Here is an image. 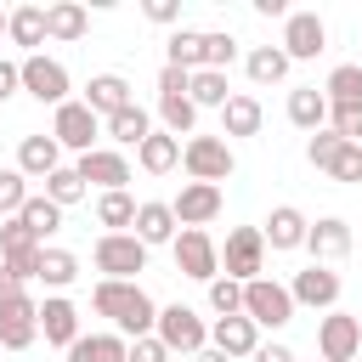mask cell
<instances>
[{"label":"cell","mask_w":362,"mask_h":362,"mask_svg":"<svg viewBox=\"0 0 362 362\" xmlns=\"http://www.w3.org/2000/svg\"><path fill=\"white\" fill-rule=\"evenodd\" d=\"M209 305H215L221 317H238V311H243V283H232V277H215V283H209Z\"/></svg>","instance_id":"42"},{"label":"cell","mask_w":362,"mask_h":362,"mask_svg":"<svg viewBox=\"0 0 362 362\" xmlns=\"http://www.w3.org/2000/svg\"><path fill=\"white\" fill-rule=\"evenodd\" d=\"M17 221H23V226L40 238V249H45V238H57V232H62V209H57L45 192H28V204L17 209Z\"/></svg>","instance_id":"27"},{"label":"cell","mask_w":362,"mask_h":362,"mask_svg":"<svg viewBox=\"0 0 362 362\" xmlns=\"http://www.w3.org/2000/svg\"><path fill=\"white\" fill-rule=\"evenodd\" d=\"M164 51H170V68H181V74H198L204 68V34L198 28H175Z\"/></svg>","instance_id":"34"},{"label":"cell","mask_w":362,"mask_h":362,"mask_svg":"<svg viewBox=\"0 0 362 362\" xmlns=\"http://www.w3.org/2000/svg\"><path fill=\"white\" fill-rule=\"evenodd\" d=\"M102 130H107V136H113L119 147H141V141L153 136V113L130 102V107H119L113 119H102Z\"/></svg>","instance_id":"24"},{"label":"cell","mask_w":362,"mask_h":362,"mask_svg":"<svg viewBox=\"0 0 362 362\" xmlns=\"http://www.w3.org/2000/svg\"><path fill=\"white\" fill-rule=\"evenodd\" d=\"M17 170H23V181H45L51 170H62L57 136H23L17 141Z\"/></svg>","instance_id":"21"},{"label":"cell","mask_w":362,"mask_h":362,"mask_svg":"<svg viewBox=\"0 0 362 362\" xmlns=\"http://www.w3.org/2000/svg\"><path fill=\"white\" fill-rule=\"evenodd\" d=\"M96 272L113 277V283H136V272H147V243L136 232H102L96 249H90Z\"/></svg>","instance_id":"2"},{"label":"cell","mask_w":362,"mask_h":362,"mask_svg":"<svg viewBox=\"0 0 362 362\" xmlns=\"http://www.w3.org/2000/svg\"><path fill=\"white\" fill-rule=\"evenodd\" d=\"M136 164H141L147 175H170V170L181 164V141H175L170 130H153V136L136 147Z\"/></svg>","instance_id":"25"},{"label":"cell","mask_w":362,"mask_h":362,"mask_svg":"<svg viewBox=\"0 0 362 362\" xmlns=\"http://www.w3.org/2000/svg\"><path fill=\"white\" fill-rule=\"evenodd\" d=\"M221 204H226L221 187H209V181H187V187L170 198V215H175V226H198V232H204V226L221 215Z\"/></svg>","instance_id":"14"},{"label":"cell","mask_w":362,"mask_h":362,"mask_svg":"<svg viewBox=\"0 0 362 362\" xmlns=\"http://www.w3.org/2000/svg\"><path fill=\"white\" fill-rule=\"evenodd\" d=\"M11 294H23V277H17V272L0 260V300H11Z\"/></svg>","instance_id":"50"},{"label":"cell","mask_w":362,"mask_h":362,"mask_svg":"<svg viewBox=\"0 0 362 362\" xmlns=\"http://www.w3.org/2000/svg\"><path fill=\"white\" fill-rule=\"evenodd\" d=\"M170 249H175V272H181V277H192V283H215V277H221V249H215L209 232L181 226Z\"/></svg>","instance_id":"6"},{"label":"cell","mask_w":362,"mask_h":362,"mask_svg":"<svg viewBox=\"0 0 362 362\" xmlns=\"http://www.w3.org/2000/svg\"><path fill=\"white\" fill-rule=\"evenodd\" d=\"M6 34H11V45H28V57H34V45H45V6L6 11Z\"/></svg>","instance_id":"29"},{"label":"cell","mask_w":362,"mask_h":362,"mask_svg":"<svg viewBox=\"0 0 362 362\" xmlns=\"http://www.w3.org/2000/svg\"><path fill=\"white\" fill-rule=\"evenodd\" d=\"M17 74H23V90H28L34 102H51V107H62V102H68V68H62L57 57L34 51V57H23V62H17Z\"/></svg>","instance_id":"9"},{"label":"cell","mask_w":362,"mask_h":362,"mask_svg":"<svg viewBox=\"0 0 362 362\" xmlns=\"http://www.w3.org/2000/svg\"><path fill=\"white\" fill-rule=\"evenodd\" d=\"M339 147H345V141H339V136H334V130H311V141H305V158H311V164H317V170H328V164H334V153H339Z\"/></svg>","instance_id":"43"},{"label":"cell","mask_w":362,"mask_h":362,"mask_svg":"<svg viewBox=\"0 0 362 362\" xmlns=\"http://www.w3.org/2000/svg\"><path fill=\"white\" fill-rule=\"evenodd\" d=\"M90 311H96V317H107V322H113V334H124V339H147V334H153V322H158L153 294H147L141 283H113V277H102V283L90 288Z\"/></svg>","instance_id":"1"},{"label":"cell","mask_w":362,"mask_h":362,"mask_svg":"<svg viewBox=\"0 0 362 362\" xmlns=\"http://www.w3.org/2000/svg\"><path fill=\"white\" fill-rule=\"evenodd\" d=\"M328 130H334L339 141L362 147V102H339V107H328Z\"/></svg>","instance_id":"39"},{"label":"cell","mask_w":362,"mask_h":362,"mask_svg":"<svg viewBox=\"0 0 362 362\" xmlns=\"http://www.w3.org/2000/svg\"><path fill=\"white\" fill-rule=\"evenodd\" d=\"M40 334H45V345H74L79 339V305L68 300V294H51L45 305H40Z\"/></svg>","instance_id":"19"},{"label":"cell","mask_w":362,"mask_h":362,"mask_svg":"<svg viewBox=\"0 0 362 362\" xmlns=\"http://www.w3.org/2000/svg\"><path fill=\"white\" fill-rule=\"evenodd\" d=\"M305 249H311V260H317V266H328V260H345V255H351V226H345L339 215H322V221H311V232H305Z\"/></svg>","instance_id":"18"},{"label":"cell","mask_w":362,"mask_h":362,"mask_svg":"<svg viewBox=\"0 0 362 362\" xmlns=\"http://www.w3.org/2000/svg\"><path fill=\"white\" fill-rule=\"evenodd\" d=\"M51 136H57V147H74V153H90L96 147V136H102V119L85 107V102H62L57 107V119H51Z\"/></svg>","instance_id":"12"},{"label":"cell","mask_w":362,"mask_h":362,"mask_svg":"<svg viewBox=\"0 0 362 362\" xmlns=\"http://www.w3.org/2000/svg\"><path fill=\"white\" fill-rule=\"evenodd\" d=\"M0 34H6V11H0Z\"/></svg>","instance_id":"53"},{"label":"cell","mask_w":362,"mask_h":362,"mask_svg":"<svg viewBox=\"0 0 362 362\" xmlns=\"http://www.w3.org/2000/svg\"><path fill=\"white\" fill-rule=\"evenodd\" d=\"M243 68H249V79L255 85H277V79H288V57H283V45H255L249 57H243Z\"/></svg>","instance_id":"32"},{"label":"cell","mask_w":362,"mask_h":362,"mask_svg":"<svg viewBox=\"0 0 362 362\" xmlns=\"http://www.w3.org/2000/svg\"><path fill=\"white\" fill-rule=\"evenodd\" d=\"M141 11H147V23H181V6L175 0H147Z\"/></svg>","instance_id":"47"},{"label":"cell","mask_w":362,"mask_h":362,"mask_svg":"<svg viewBox=\"0 0 362 362\" xmlns=\"http://www.w3.org/2000/svg\"><path fill=\"white\" fill-rule=\"evenodd\" d=\"M288 300H294V305H311V311H334V305H339V272H328V266L311 260L305 272H294Z\"/></svg>","instance_id":"15"},{"label":"cell","mask_w":362,"mask_h":362,"mask_svg":"<svg viewBox=\"0 0 362 362\" xmlns=\"http://www.w3.org/2000/svg\"><path fill=\"white\" fill-rule=\"evenodd\" d=\"M317 351H322V362H356V351H362V317H351V311L334 305L317 322Z\"/></svg>","instance_id":"10"},{"label":"cell","mask_w":362,"mask_h":362,"mask_svg":"<svg viewBox=\"0 0 362 362\" xmlns=\"http://www.w3.org/2000/svg\"><path fill=\"white\" fill-rule=\"evenodd\" d=\"M45 288H68L74 277H79V255L74 249H57V243H45L40 249V272H34Z\"/></svg>","instance_id":"31"},{"label":"cell","mask_w":362,"mask_h":362,"mask_svg":"<svg viewBox=\"0 0 362 362\" xmlns=\"http://www.w3.org/2000/svg\"><path fill=\"white\" fill-rule=\"evenodd\" d=\"M322 96H328V107H339V102H362V68H356V62H339V68L328 74Z\"/></svg>","instance_id":"38"},{"label":"cell","mask_w":362,"mask_h":362,"mask_svg":"<svg viewBox=\"0 0 362 362\" xmlns=\"http://www.w3.org/2000/svg\"><path fill=\"white\" fill-rule=\"evenodd\" d=\"M153 334H158V345H164L170 356H175V351L198 356V351L209 345V328H204V317H198L192 305H164L158 322H153Z\"/></svg>","instance_id":"7"},{"label":"cell","mask_w":362,"mask_h":362,"mask_svg":"<svg viewBox=\"0 0 362 362\" xmlns=\"http://www.w3.org/2000/svg\"><path fill=\"white\" fill-rule=\"evenodd\" d=\"M260 119H266V107L249 90H232L221 107V136H260Z\"/></svg>","instance_id":"22"},{"label":"cell","mask_w":362,"mask_h":362,"mask_svg":"<svg viewBox=\"0 0 362 362\" xmlns=\"http://www.w3.org/2000/svg\"><path fill=\"white\" fill-rule=\"evenodd\" d=\"M17 90H23V74H17V62H6V57H0V107H6Z\"/></svg>","instance_id":"46"},{"label":"cell","mask_w":362,"mask_h":362,"mask_svg":"<svg viewBox=\"0 0 362 362\" xmlns=\"http://www.w3.org/2000/svg\"><path fill=\"white\" fill-rule=\"evenodd\" d=\"M187 96H192V107H226L232 85H226V74H215V68H198V74L187 79Z\"/></svg>","instance_id":"35"},{"label":"cell","mask_w":362,"mask_h":362,"mask_svg":"<svg viewBox=\"0 0 362 362\" xmlns=\"http://www.w3.org/2000/svg\"><path fill=\"white\" fill-rule=\"evenodd\" d=\"M34 339H40V300L23 288L0 300V351H28Z\"/></svg>","instance_id":"8"},{"label":"cell","mask_w":362,"mask_h":362,"mask_svg":"<svg viewBox=\"0 0 362 362\" xmlns=\"http://www.w3.org/2000/svg\"><path fill=\"white\" fill-rule=\"evenodd\" d=\"M255 345H260V328L238 311V317H215V328H209V351H221V356H255Z\"/></svg>","instance_id":"17"},{"label":"cell","mask_w":362,"mask_h":362,"mask_svg":"<svg viewBox=\"0 0 362 362\" xmlns=\"http://www.w3.org/2000/svg\"><path fill=\"white\" fill-rule=\"evenodd\" d=\"M221 277H232V283H255V277H266V238H260V226H232V232H226Z\"/></svg>","instance_id":"3"},{"label":"cell","mask_w":362,"mask_h":362,"mask_svg":"<svg viewBox=\"0 0 362 362\" xmlns=\"http://www.w3.org/2000/svg\"><path fill=\"white\" fill-rule=\"evenodd\" d=\"M74 170L85 187H102V192H124V181H130V158L119 147H90V153H79Z\"/></svg>","instance_id":"13"},{"label":"cell","mask_w":362,"mask_h":362,"mask_svg":"<svg viewBox=\"0 0 362 362\" xmlns=\"http://www.w3.org/2000/svg\"><path fill=\"white\" fill-rule=\"evenodd\" d=\"M124 351H130L124 334H79L68 345V362H124Z\"/></svg>","instance_id":"26"},{"label":"cell","mask_w":362,"mask_h":362,"mask_svg":"<svg viewBox=\"0 0 362 362\" xmlns=\"http://www.w3.org/2000/svg\"><path fill=\"white\" fill-rule=\"evenodd\" d=\"M85 28H90V17H85L79 0H57V6H45V40H79Z\"/></svg>","instance_id":"28"},{"label":"cell","mask_w":362,"mask_h":362,"mask_svg":"<svg viewBox=\"0 0 362 362\" xmlns=\"http://www.w3.org/2000/svg\"><path fill=\"white\" fill-rule=\"evenodd\" d=\"M187 79H192V74H181V68H170V62H164V68H158V96H170V90H187Z\"/></svg>","instance_id":"48"},{"label":"cell","mask_w":362,"mask_h":362,"mask_svg":"<svg viewBox=\"0 0 362 362\" xmlns=\"http://www.w3.org/2000/svg\"><path fill=\"white\" fill-rule=\"evenodd\" d=\"M158 119H164V130L181 141V136H192L198 107H192V96H187V90H170V96H158Z\"/></svg>","instance_id":"33"},{"label":"cell","mask_w":362,"mask_h":362,"mask_svg":"<svg viewBox=\"0 0 362 362\" xmlns=\"http://www.w3.org/2000/svg\"><path fill=\"white\" fill-rule=\"evenodd\" d=\"M356 68H362V62H356Z\"/></svg>","instance_id":"54"},{"label":"cell","mask_w":362,"mask_h":362,"mask_svg":"<svg viewBox=\"0 0 362 362\" xmlns=\"http://www.w3.org/2000/svg\"><path fill=\"white\" fill-rule=\"evenodd\" d=\"M181 164H187L192 181H209V187H221V181L238 170L226 136H187V141H181Z\"/></svg>","instance_id":"5"},{"label":"cell","mask_w":362,"mask_h":362,"mask_svg":"<svg viewBox=\"0 0 362 362\" xmlns=\"http://www.w3.org/2000/svg\"><path fill=\"white\" fill-rule=\"evenodd\" d=\"M328 175H334V181H345V187H351V181H362V147H351V141H345V147L334 153Z\"/></svg>","instance_id":"44"},{"label":"cell","mask_w":362,"mask_h":362,"mask_svg":"<svg viewBox=\"0 0 362 362\" xmlns=\"http://www.w3.org/2000/svg\"><path fill=\"white\" fill-rule=\"evenodd\" d=\"M238 62V40L226 34V28H215V34H204V68H215V74H226Z\"/></svg>","instance_id":"40"},{"label":"cell","mask_w":362,"mask_h":362,"mask_svg":"<svg viewBox=\"0 0 362 362\" xmlns=\"http://www.w3.org/2000/svg\"><path fill=\"white\" fill-rule=\"evenodd\" d=\"M305 232H311V221H305L294 204H277V209L260 221V238H266V249H277V255L305 249Z\"/></svg>","instance_id":"16"},{"label":"cell","mask_w":362,"mask_h":362,"mask_svg":"<svg viewBox=\"0 0 362 362\" xmlns=\"http://www.w3.org/2000/svg\"><path fill=\"white\" fill-rule=\"evenodd\" d=\"M243 317H249L255 328H288V322H294L288 283H277V277H255V283H243Z\"/></svg>","instance_id":"4"},{"label":"cell","mask_w":362,"mask_h":362,"mask_svg":"<svg viewBox=\"0 0 362 362\" xmlns=\"http://www.w3.org/2000/svg\"><path fill=\"white\" fill-rule=\"evenodd\" d=\"M288 119H294L300 130H322V124H328V96H322L317 85L288 90Z\"/></svg>","instance_id":"30"},{"label":"cell","mask_w":362,"mask_h":362,"mask_svg":"<svg viewBox=\"0 0 362 362\" xmlns=\"http://www.w3.org/2000/svg\"><path fill=\"white\" fill-rule=\"evenodd\" d=\"M192 362H232V356H221V351H209V345H204V351H198Z\"/></svg>","instance_id":"52"},{"label":"cell","mask_w":362,"mask_h":362,"mask_svg":"<svg viewBox=\"0 0 362 362\" xmlns=\"http://www.w3.org/2000/svg\"><path fill=\"white\" fill-rule=\"evenodd\" d=\"M136 96H130V79L124 74H90V85H85V107L96 113V119H113L119 107H130Z\"/></svg>","instance_id":"20"},{"label":"cell","mask_w":362,"mask_h":362,"mask_svg":"<svg viewBox=\"0 0 362 362\" xmlns=\"http://www.w3.org/2000/svg\"><path fill=\"white\" fill-rule=\"evenodd\" d=\"M124 362H170V351L158 345V334H147V339H130V351H124Z\"/></svg>","instance_id":"45"},{"label":"cell","mask_w":362,"mask_h":362,"mask_svg":"<svg viewBox=\"0 0 362 362\" xmlns=\"http://www.w3.org/2000/svg\"><path fill=\"white\" fill-rule=\"evenodd\" d=\"M249 362H294V351H288V345H255Z\"/></svg>","instance_id":"49"},{"label":"cell","mask_w":362,"mask_h":362,"mask_svg":"<svg viewBox=\"0 0 362 362\" xmlns=\"http://www.w3.org/2000/svg\"><path fill=\"white\" fill-rule=\"evenodd\" d=\"M23 204H28V181H23V170H0V221H11Z\"/></svg>","instance_id":"41"},{"label":"cell","mask_w":362,"mask_h":362,"mask_svg":"<svg viewBox=\"0 0 362 362\" xmlns=\"http://www.w3.org/2000/svg\"><path fill=\"white\" fill-rule=\"evenodd\" d=\"M96 226H107V232L136 226V198H130V192H102V198H96Z\"/></svg>","instance_id":"36"},{"label":"cell","mask_w":362,"mask_h":362,"mask_svg":"<svg viewBox=\"0 0 362 362\" xmlns=\"http://www.w3.org/2000/svg\"><path fill=\"white\" fill-rule=\"evenodd\" d=\"M85 192H90V187L79 181V170H74V164H62V170H51V175H45V198H51L57 209H68V204H79Z\"/></svg>","instance_id":"37"},{"label":"cell","mask_w":362,"mask_h":362,"mask_svg":"<svg viewBox=\"0 0 362 362\" xmlns=\"http://www.w3.org/2000/svg\"><path fill=\"white\" fill-rule=\"evenodd\" d=\"M130 232H136V238H141V243L153 249V243H175V232H181V226H175L170 204L147 198V204H136V226H130Z\"/></svg>","instance_id":"23"},{"label":"cell","mask_w":362,"mask_h":362,"mask_svg":"<svg viewBox=\"0 0 362 362\" xmlns=\"http://www.w3.org/2000/svg\"><path fill=\"white\" fill-rule=\"evenodd\" d=\"M322 51H328L322 17H317V11H288V17H283V57H288V62H311V57H322Z\"/></svg>","instance_id":"11"},{"label":"cell","mask_w":362,"mask_h":362,"mask_svg":"<svg viewBox=\"0 0 362 362\" xmlns=\"http://www.w3.org/2000/svg\"><path fill=\"white\" fill-rule=\"evenodd\" d=\"M255 11H260V17H288V6H283V0H255Z\"/></svg>","instance_id":"51"}]
</instances>
